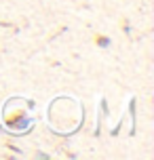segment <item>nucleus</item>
<instances>
[{"label": "nucleus", "instance_id": "1", "mask_svg": "<svg viewBox=\"0 0 154 160\" xmlns=\"http://www.w3.org/2000/svg\"><path fill=\"white\" fill-rule=\"evenodd\" d=\"M28 124H30V120L21 118V120H17V122H15V128H23V127H28Z\"/></svg>", "mask_w": 154, "mask_h": 160}]
</instances>
